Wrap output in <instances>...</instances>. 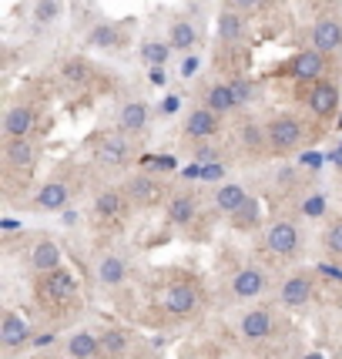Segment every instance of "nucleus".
Returning <instances> with one entry per match:
<instances>
[{"label":"nucleus","instance_id":"412c9836","mask_svg":"<svg viewBox=\"0 0 342 359\" xmlns=\"http://www.w3.org/2000/svg\"><path fill=\"white\" fill-rule=\"evenodd\" d=\"M125 276H128V262L118 256H105L98 262V283L101 285H118L125 283Z\"/></svg>","mask_w":342,"mask_h":359},{"label":"nucleus","instance_id":"0eeeda50","mask_svg":"<svg viewBox=\"0 0 342 359\" xmlns=\"http://www.w3.org/2000/svg\"><path fill=\"white\" fill-rule=\"evenodd\" d=\"M238 329H242L245 339H268V336L275 333V316L268 309H252V312L242 316Z\"/></svg>","mask_w":342,"mask_h":359},{"label":"nucleus","instance_id":"423d86ee","mask_svg":"<svg viewBox=\"0 0 342 359\" xmlns=\"http://www.w3.org/2000/svg\"><path fill=\"white\" fill-rule=\"evenodd\" d=\"M161 192L164 188L151 175H131L128 185H125V195L131 198L134 205H155V202H161Z\"/></svg>","mask_w":342,"mask_h":359},{"label":"nucleus","instance_id":"f3484780","mask_svg":"<svg viewBox=\"0 0 342 359\" xmlns=\"http://www.w3.org/2000/svg\"><path fill=\"white\" fill-rule=\"evenodd\" d=\"M67 356L71 359H94L101 356V336L94 333H74L71 339H67Z\"/></svg>","mask_w":342,"mask_h":359},{"label":"nucleus","instance_id":"f704fd0d","mask_svg":"<svg viewBox=\"0 0 342 359\" xmlns=\"http://www.w3.org/2000/svg\"><path fill=\"white\" fill-rule=\"evenodd\" d=\"M228 88H232V94H235V104H245L248 101V94H252V88H248L245 81H232Z\"/></svg>","mask_w":342,"mask_h":359},{"label":"nucleus","instance_id":"b1692460","mask_svg":"<svg viewBox=\"0 0 342 359\" xmlns=\"http://www.w3.org/2000/svg\"><path fill=\"white\" fill-rule=\"evenodd\" d=\"M148 121V104L141 101H128L121 107V128L125 131H141Z\"/></svg>","mask_w":342,"mask_h":359},{"label":"nucleus","instance_id":"6e6552de","mask_svg":"<svg viewBox=\"0 0 342 359\" xmlns=\"http://www.w3.org/2000/svg\"><path fill=\"white\" fill-rule=\"evenodd\" d=\"M262 289H265V272L259 265H245L242 272H235V279H232L235 299H255V296H262Z\"/></svg>","mask_w":342,"mask_h":359},{"label":"nucleus","instance_id":"37998d69","mask_svg":"<svg viewBox=\"0 0 342 359\" xmlns=\"http://www.w3.org/2000/svg\"><path fill=\"white\" fill-rule=\"evenodd\" d=\"M151 81L155 84H164V71H151Z\"/></svg>","mask_w":342,"mask_h":359},{"label":"nucleus","instance_id":"7c9ffc66","mask_svg":"<svg viewBox=\"0 0 342 359\" xmlns=\"http://www.w3.org/2000/svg\"><path fill=\"white\" fill-rule=\"evenodd\" d=\"M255 218H259V205H255V198H248V202H245V205L232 215L235 229H252V225H255Z\"/></svg>","mask_w":342,"mask_h":359},{"label":"nucleus","instance_id":"c756f323","mask_svg":"<svg viewBox=\"0 0 342 359\" xmlns=\"http://www.w3.org/2000/svg\"><path fill=\"white\" fill-rule=\"evenodd\" d=\"M242 145H245L248 152H259L262 145H268V131L259 128V125H245V128H242Z\"/></svg>","mask_w":342,"mask_h":359},{"label":"nucleus","instance_id":"79ce46f5","mask_svg":"<svg viewBox=\"0 0 342 359\" xmlns=\"http://www.w3.org/2000/svg\"><path fill=\"white\" fill-rule=\"evenodd\" d=\"M232 3H238V7H248V10H252V7H262L265 0H232Z\"/></svg>","mask_w":342,"mask_h":359},{"label":"nucleus","instance_id":"4468645a","mask_svg":"<svg viewBox=\"0 0 342 359\" xmlns=\"http://www.w3.org/2000/svg\"><path fill=\"white\" fill-rule=\"evenodd\" d=\"M3 154H7V165L10 168H21V172H30L34 161H37V152H34V145L27 138H10Z\"/></svg>","mask_w":342,"mask_h":359},{"label":"nucleus","instance_id":"f8f14e48","mask_svg":"<svg viewBox=\"0 0 342 359\" xmlns=\"http://www.w3.org/2000/svg\"><path fill=\"white\" fill-rule=\"evenodd\" d=\"M218 131V114L209 111V107H195L191 114H188V121H184V134L188 138H211Z\"/></svg>","mask_w":342,"mask_h":359},{"label":"nucleus","instance_id":"ea45409f","mask_svg":"<svg viewBox=\"0 0 342 359\" xmlns=\"http://www.w3.org/2000/svg\"><path fill=\"white\" fill-rule=\"evenodd\" d=\"M195 71H198V61H195V57H188V61L182 64V74H184V77H191Z\"/></svg>","mask_w":342,"mask_h":359},{"label":"nucleus","instance_id":"bb28decb","mask_svg":"<svg viewBox=\"0 0 342 359\" xmlns=\"http://www.w3.org/2000/svg\"><path fill=\"white\" fill-rule=\"evenodd\" d=\"M209 111H215V114H225V111H232V107H238L235 104V94H232V88L228 84H215L209 91V104H205Z\"/></svg>","mask_w":342,"mask_h":359},{"label":"nucleus","instance_id":"aec40b11","mask_svg":"<svg viewBox=\"0 0 342 359\" xmlns=\"http://www.w3.org/2000/svg\"><path fill=\"white\" fill-rule=\"evenodd\" d=\"M34 128V111L30 107H10L7 118H3V131L7 138H27Z\"/></svg>","mask_w":342,"mask_h":359},{"label":"nucleus","instance_id":"a19ab883","mask_svg":"<svg viewBox=\"0 0 342 359\" xmlns=\"http://www.w3.org/2000/svg\"><path fill=\"white\" fill-rule=\"evenodd\" d=\"M319 272H325V276H332V279H342V272L332 269V265H319Z\"/></svg>","mask_w":342,"mask_h":359},{"label":"nucleus","instance_id":"a211bd4d","mask_svg":"<svg viewBox=\"0 0 342 359\" xmlns=\"http://www.w3.org/2000/svg\"><path fill=\"white\" fill-rule=\"evenodd\" d=\"M125 202H128L125 192L105 188V192L94 198V212H98V218H121V215H125Z\"/></svg>","mask_w":342,"mask_h":359},{"label":"nucleus","instance_id":"e433bc0d","mask_svg":"<svg viewBox=\"0 0 342 359\" xmlns=\"http://www.w3.org/2000/svg\"><path fill=\"white\" fill-rule=\"evenodd\" d=\"M54 14H57V0H41V7H37V21H51Z\"/></svg>","mask_w":342,"mask_h":359},{"label":"nucleus","instance_id":"4be33fe9","mask_svg":"<svg viewBox=\"0 0 342 359\" xmlns=\"http://www.w3.org/2000/svg\"><path fill=\"white\" fill-rule=\"evenodd\" d=\"M71 202V192H67V185H61V181H51V185H44L41 192H37V205L47 208V212H57V208H64Z\"/></svg>","mask_w":342,"mask_h":359},{"label":"nucleus","instance_id":"7ed1b4c3","mask_svg":"<svg viewBox=\"0 0 342 359\" xmlns=\"http://www.w3.org/2000/svg\"><path fill=\"white\" fill-rule=\"evenodd\" d=\"M27 339H30V326H27V319L21 312H14V309H7L3 316H0V346L7 349V353H14V349H21Z\"/></svg>","mask_w":342,"mask_h":359},{"label":"nucleus","instance_id":"9b49d317","mask_svg":"<svg viewBox=\"0 0 342 359\" xmlns=\"http://www.w3.org/2000/svg\"><path fill=\"white\" fill-rule=\"evenodd\" d=\"M279 299H282V306L289 309H299L306 306L309 299H312V283H309V276H289L282 289H279Z\"/></svg>","mask_w":342,"mask_h":359},{"label":"nucleus","instance_id":"a18cd8bd","mask_svg":"<svg viewBox=\"0 0 342 359\" xmlns=\"http://www.w3.org/2000/svg\"><path fill=\"white\" fill-rule=\"evenodd\" d=\"M309 359H319V356H309Z\"/></svg>","mask_w":342,"mask_h":359},{"label":"nucleus","instance_id":"20e7f679","mask_svg":"<svg viewBox=\"0 0 342 359\" xmlns=\"http://www.w3.org/2000/svg\"><path fill=\"white\" fill-rule=\"evenodd\" d=\"M265 131H268V145H272L275 152H292V148L302 141V125H299L295 118H289V114L275 118Z\"/></svg>","mask_w":342,"mask_h":359},{"label":"nucleus","instance_id":"2f4dec72","mask_svg":"<svg viewBox=\"0 0 342 359\" xmlns=\"http://www.w3.org/2000/svg\"><path fill=\"white\" fill-rule=\"evenodd\" d=\"M118 41H121V34H118L111 24L94 27V34H91V44H98V48H114Z\"/></svg>","mask_w":342,"mask_h":359},{"label":"nucleus","instance_id":"cd10ccee","mask_svg":"<svg viewBox=\"0 0 342 359\" xmlns=\"http://www.w3.org/2000/svg\"><path fill=\"white\" fill-rule=\"evenodd\" d=\"M242 30H245V21L238 17L235 10H225V14L218 17V37H225V41H238Z\"/></svg>","mask_w":342,"mask_h":359},{"label":"nucleus","instance_id":"6ab92c4d","mask_svg":"<svg viewBox=\"0 0 342 359\" xmlns=\"http://www.w3.org/2000/svg\"><path fill=\"white\" fill-rule=\"evenodd\" d=\"M245 202H248V192H245L242 185H235V181H228V185H222V188L215 192V208H218V212L235 215Z\"/></svg>","mask_w":342,"mask_h":359},{"label":"nucleus","instance_id":"f257e3e1","mask_svg":"<svg viewBox=\"0 0 342 359\" xmlns=\"http://www.w3.org/2000/svg\"><path fill=\"white\" fill-rule=\"evenodd\" d=\"M41 299L44 302H54V306H67L71 299H78V279H74V272H67L61 265L57 272L44 276L41 279Z\"/></svg>","mask_w":342,"mask_h":359},{"label":"nucleus","instance_id":"5701e85b","mask_svg":"<svg viewBox=\"0 0 342 359\" xmlns=\"http://www.w3.org/2000/svg\"><path fill=\"white\" fill-rule=\"evenodd\" d=\"M195 212H198V205H195L191 195H175V198L168 202V222H171V225H188V222L195 218Z\"/></svg>","mask_w":342,"mask_h":359},{"label":"nucleus","instance_id":"1a4fd4ad","mask_svg":"<svg viewBox=\"0 0 342 359\" xmlns=\"http://www.w3.org/2000/svg\"><path fill=\"white\" fill-rule=\"evenodd\" d=\"M30 269H34L37 276H51V272H57V269H61V245L51 242V238L37 242L34 252H30Z\"/></svg>","mask_w":342,"mask_h":359},{"label":"nucleus","instance_id":"c03bdc74","mask_svg":"<svg viewBox=\"0 0 342 359\" xmlns=\"http://www.w3.org/2000/svg\"><path fill=\"white\" fill-rule=\"evenodd\" d=\"M262 359H275V356H262Z\"/></svg>","mask_w":342,"mask_h":359},{"label":"nucleus","instance_id":"c85d7f7f","mask_svg":"<svg viewBox=\"0 0 342 359\" xmlns=\"http://www.w3.org/2000/svg\"><path fill=\"white\" fill-rule=\"evenodd\" d=\"M168 51H171V44H161V41H145L141 44V57L148 61V64H155V68H164V61H168Z\"/></svg>","mask_w":342,"mask_h":359},{"label":"nucleus","instance_id":"39448f33","mask_svg":"<svg viewBox=\"0 0 342 359\" xmlns=\"http://www.w3.org/2000/svg\"><path fill=\"white\" fill-rule=\"evenodd\" d=\"M198 306V289L191 283H175L164 289V312L171 316H188Z\"/></svg>","mask_w":342,"mask_h":359},{"label":"nucleus","instance_id":"393cba45","mask_svg":"<svg viewBox=\"0 0 342 359\" xmlns=\"http://www.w3.org/2000/svg\"><path fill=\"white\" fill-rule=\"evenodd\" d=\"M125 353H128V336L121 333V329H105V336H101V356L121 359Z\"/></svg>","mask_w":342,"mask_h":359},{"label":"nucleus","instance_id":"72a5a7b5","mask_svg":"<svg viewBox=\"0 0 342 359\" xmlns=\"http://www.w3.org/2000/svg\"><path fill=\"white\" fill-rule=\"evenodd\" d=\"M325 249H329L332 256L342 258V222H336L332 229L325 232Z\"/></svg>","mask_w":342,"mask_h":359},{"label":"nucleus","instance_id":"dca6fc26","mask_svg":"<svg viewBox=\"0 0 342 359\" xmlns=\"http://www.w3.org/2000/svg\"><path fill=\"white\" fill-rule=\"evenodd\" d=\"M322 68H325V57L319 51H302L295 54V61H292V77H299V81H316L322 74Z\"/></svg>","mask_w":342,"mask_h":359},{"label":"nucleus","instance_id":"a878e982","mask_svg":"<svg viewBox=\"0 0 342 359\" xmlns=\"http://www.w3.org/2000/svg\"><path fill=\"white\" fill-rule=\"evenodd\" d=\"M195 41H198V30L188 24V21H175V24H171V34H168V44H171V48L188 51V48H195Z\"/></svg>","mask_w":342,"mask_h":359},{"label":"nucleus","instance_id":"ddd939ff","mask_svg":"<svg viewBox=\"0 0 342 359\" xmlns=\"http://www.w3.org/2000/svg\"><path fill=\"white\" fill-rule=\"evenodd\" d=\"M94 154H98L101 165H125V161H128V141H125L121 134H107V138L98 141Z\"/></svg>","mask_w":342,"mask_h":359},{"label":"nucleus","instance_id":"58836bf2","mask_svg":"<svg viewBox=\"0 0 342 359\" xmlns=\"http://www.w3.org/2000/svg\"><path fill=\"white\" fill-rule=\"evenodd\" d=\"M215 158H218L215 148H209V145H205V148H198V161H211V165H215Z\"/></svg>","mask_w":342,"mask_h":359},{"label":"nucleus","instance_id":"2eb2a0df","mask_svg":"<svg viewBox=\"0 0 342 359\" xmlns=\"http://www.w3.org/2000/svg\"><path fill=\"white\" fill-rule=\"evenodd\" d=\"M309 107L316 111V114H332L336 107H339V88L332 84V81H322L312 88V94H309Z\"/></svg>","mask_w":342,"mask_h":359},{"label":"nucleus","instance_id":"c9c22d12","mask_svg":"<svg viewBox=\"0 0 342 359\" xmlns=\"http://www.w3.org/2000/svg\"><path fill=\"white\" fill-rule=\"evenodd\" d=\"M302 212H306V215H322V212H325V198H322V195H312V198L302 205Z\"/></svg>","mask_w":342,"mask_h":359},{"label":"nucleus","instance_id":"9d476101","mask_svg":"<svg viewBox=\"0 0 342 359\" xmlns=\"http://www.w3.org/2000/svg\"><path fill=\"white\" fill-rule=\"evenodd\" d=\"M312 48L319 54H332L342 48V24L339 21H332V17H325V21H319L312 27Z\"/></svg>","mask_w":342,"mask_h":359},{"label":"nucleus","instance_id":"473e14b6","mask_svg":"<svg viewBox=\"0 0 342 359\" xmlns=\"http://www.w3.org/2000/svg\"><path fill=\"white\" fill-rule=\"evenodd\" d=\"M87 64H81V61H71V64H64V77L71 81V84H84L87 81Z\"/></svg>","mask_w":342,"mask_h":359},{"label":"nucleus","instance_id":"f03ea898","mask_svg":"<svg viewBox=\"0 0 342 359\" xmlns=\"http://www.w3.org/2000/svg\"><path fill=\"white\" fill-rule=\"evenodd\" d=\"M265 245H268V252L289 258L302 249V235H299V229L292 222H275V225H268V232H265Z\"/></svg>","mask_w":342,"mask_h":359},{"label":"nucleus","instance_id":"4c0bfd02","mask_svg":"<svg viewBox=\"0 0 342 359\" xmlns=\"http://www.w3.org/2000/svg\"><path fill=\"white\" fill-rule=\"evenodd\" d=\"M202 178H222V165H218V161H215V165H205V168H202Z\"/></svg>","mask_w":342,"mask_h":359}]
</instances>
